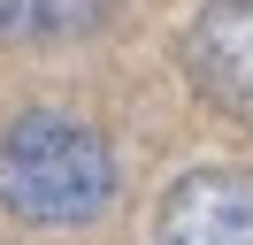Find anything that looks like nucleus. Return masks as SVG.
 Segmentation results:
<instances>
[{"label": "nucleus", "instance_id": "f257e3e1", "mask_svg": "<svg viewBox=\"0 0 253 245\" xmlns=\"http://www.w3.org/2000/svg\"><path fill=\"white\" fill-rule=\"evenodd\" d=\"M115 199V161L100 146V130H84L77 115L31 107L0 130V207L39 230H77L92 214H108Z\"/></svg>", "mask_w": 253, "mask_h": 245}, {"label": "nucleus", "instance_id": "f03ea898", "mask_svg": "<svg viewBox=\"0 0 253 245\" xmlns=\"http://www.w3.org/2000/svg\"><path fill=\"white\" fill-rule=\"evenodd\" d=\"M154 245H253V168H192L161 192Z\"/></svg>", "mask_w": 253, "mask_h": 245}, {"label": "nucleus", "instance_id": "7ed1b4c3", "mask_svg": "<svg viewBox=\"0 0 253 245\" xmlns=\"http://www.w3.org/2000/svg\"><path fill=\"white\" fill-rule=\"evenodd\" d=\"M184 77L222 107L253 122V0H207L184 31Z\"/></svg>", "mask_w": 253, "mask_h": 245}, {"label": "nucleus", "instance_id": "20e7f679", "mask_svg": "<svg viewBox=\"0 0 253 245\" xmlns=\"http://www.w3.org/2000/svg\"><path fill=\"white\" fill-rule=\"evenodd\" d=\"M108 15V0H0V39L8 46H46V39H77Z\"/></svg>", "mask_w": 253, "mask_h": 245}]
</instances>
